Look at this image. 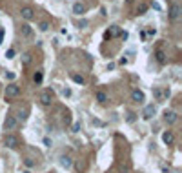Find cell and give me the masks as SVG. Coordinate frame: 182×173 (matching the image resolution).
<instances>
[{
	"label": "cell",
	"instance_id": "cell-3",
	"mask_svg": "<svg viewBox=\"0 0 182 173\" xmlns=\"http://www.w3.org/2000/svg\"><path fill=\"white\" fill-rule=\"evenodd\" d=\"M153 95H155V99L157 102H164L168 97H169V89H162V88H155L153 89Z\"/></svg>",
	"mask_w": 182,
	"mask_h": 173
},
{
	"label": "cell",
	"instance_id": "cell-2",
	"mask_svg": "<svg viewBox=\"0 0 182 173\" xmlns=\"http://www.w3.org/2000/svg\"><path fill=\"white\" fill-rule=\"evenodd\" d=\"M20 95V88L17 84H7L6 86V99H15Z\"/></svg>",
	"mask_w": 182,
	"mask_h": 173
},
{
	"label": "cell",
	"instance_id": "cell-29",
	"mask_svg": "<svg viewBox=\"0 0 182 173\" xmlns=\"http://www.w3.org/2000/svg\"><path fill=\"white\" fill-rule=\"evenodd\" d=\"M86 26H88V20H80L78 22V27H86Z\"/></svg>",
	"mask_w": 182,
	"mask_h": 173
},
{
	"label": "cell",
	"instance_id": "cell-20",
	"mask_svg": "<svg viewBox=\"0 0 182 173\" xmlns=\"http://www.w3.org/2000/svg\"><path fill=\"white\" fill-rule=\"evenodd\" d=\"M22 64H24V66H29V64H31V53H24V55H22Z\"/></svg>",
	"mask_w": 182,
	"mask_h": 173
},
{
	"label": "cell",
	"instance_id": "cell-10",
	"mask_svg": "<svg viewBox=\"0 0 182 173\" xmlns=\"http://www.w3.org/2000/svg\"><path fill=\"white\" fill-rule=\"evenodd\" d=\"M117 35H120L119 26H111V27H109V29L104 33V38H113V37H117Z\"/></svg>",
	"mask_w": 182,
	"mask_h": 173
},
{
	"label": "cell",
	"instance_id": "cell-13",
	"mask_svg": "<svg viewBox=\"0 0 182 173\" xmlns=\"http://www.w3.org/2000/svg\"><path fill=\"white\" fill-rule=\"evenodd\" d=\"M73 13H75V15H78V17H80V15H84V13H86V6H84V4H80V2L73 4Z\"/></svg>",
	"mask_w": 182,
	"mask_h": 173
},
{
	"label": "cell",
	"instance_id": "cell-4",
	"mask_svg": "<svg viewBox=\"0 0 182 173\" xmlns=\"http://www.w3.org/2000/svg\"><path fill=\"white\" fill-rule=\"evenodd\" d=\"M17 126H18L17 117H15V115H7L6 120H4V128H6V129H15Z\"/></svg>",
	"mask_w": 182,
	"mask_h": 173
},
{
	"label": "cell",
	"instance_id": "cell-21",
	"mask_svg": "<svg viewBox=\"0 0 182 173\" xmlns=\"http://www.w3.org/2000/svg\"><path fill=\"white\" fill-rule=\"evenodd\" d=\"M146 11H147V6H146V4H140V6H138V9H137L138 15H144Z\"/></svg>",
	"mask_w": 182,
	"mask_h": 173
},
{
	"label": "cell",
	"instance_id": "cell-33",
	"mask_svg": "<svg viewBox=\"0 0 182 173\" xmlns=\"http://www.w3.org/2000/svg\"><path fill=\"white\" fill-rule=\"evenodd\" d=\"M24 173H31V171H24Z\"/></svg>",
	"mask_w": 182,
	"mask_h": 173
},
{
	"label": "cell",
	"instance_id": "cell-8",
	"mask_svg": "<svg viewBox=\"0 0 182 173\" xmlns=\"http://www.w3.org/2000/svg\"><path fill=\"white\" fill-rule=\"evenodd\" d=\"M155 106L153 104H147L146 107H144V111H142V117H144V120H149V118H151L153 115H155Z\"/></svg>",
	"mask_w": 182,
	"mask_h": 173
},
{
	"label": "cell",
	"instance_id": "cell-9",
	"mask_svg": "<svg viewBox=\"0 0 182 173\" xmlns=\"http://www.w3.org/2000/svg\"><path fill=\"white\" fill-rule=\"evenodd\" d=\"M180 17V6L178 4H171V7H169V18L171 20H177Z\"/></svg>",
	"mask_w": 182,
	"mask_h": 173
},
{
	"label": "cell",
	"instance_id": "cell-19",
	"mask_svg": "<svg viewBox=\"0 0 182 173\" xmlns=\"http://www.w3.org/2000/svg\"><path fill=\"white\" fill-rule=\"evenodd\" d=\"M97 100H99L100 104H104L106 100H108V95H106L104 91H99V93H97Z\"/></svg>",
	"mask_w": 182,
	"mask_h": 173
},
{
	"label": "cell",
	"instance_id": "cell-16",
	"mask_svg": "<svg viewBox=\"0 0 182 173\" xmlns=\"http://www.w3.org/2000/svg\"><path fill=\"white\" fill-rule=\"evenodd\" d=\"M155 57H157V62H158V64H166V53H164L162 49H158V51L155 53Z\"/></svg>",
	"mask_w": 182,
	"mask_h": 173
},
{
	"label": "cell",
	"instance_id": "cell-31",
	"mask_svg": "<svg viewBox=\"0 0 182 173\" xmlns=\"http://www.w3.org/2000/svg\"><path fill=\"white\" fill-rule=\"evenodd\" d=\"M44 144H46V146H51V144H53V140H51V138H47V137H46V138H44Z\"/></svg>",
	"mask_w": 182,
	"mask_h": 173
},
{
	"label": "cell",
	"instance_id": "cell-7",
	"mask_svg": "<svg viewBox=\"0 0 182 173\" xmlns=\"http://www.w3.org/2000/svg\"><path fill=\"white\" fill-rule=\"evenodd\" d=\"M4 142H6V146H7V148H17V146H18V137L9 133V135H6Z\"/></svg>",
	"mask_w": 182,
	"mask_h": 173
},
{
	"label": "cell",
	"instance_id": "cell-32",
	"mask_svg": "<svg viewBox=\"0 0 182 173\" xmlns=\"http://www.w3.org/2000/svg\"><path fill=\"white\" fill-rule=\"evenodd\" d=\"M126 2H127V4H131V2H133V0H126Z\"/></svg>",
	"mask_w": 182,
	"mask_h": 173
},
{
	"label": "cell",
	"instance_id": "cell-1",
	"mask_svg": "<svg viewBox=\"0 0 182 173\" xmlns=\"http://www.w3.org/2000/svg\"><path fill=\"white\" fill-rule=\"evenodd\" d=\"M38 99H40V104H42V106H51V104H53V91H51V89L42 91Z\"/></svg>",
	"mask_w": 182,
	"mask_h": 173
},
{
	"label": "cell",
	"instance_id": "cell-15",
	"mask_svg": "<svg viewBox=\"0 0 182 173\" xmlns=\"http://www.w3.org/2000/svg\"><path fill=\"white\" fill-rule=\"evenodd\" d=\"M162 140H164V144H173V142H175V135H173V131H166V133L162 135Z\"/></svg>",
	"mask_w": 182,
	"mask_h": 173
},
{
	"label": "cell",
	"instance_id": "cell-27",
	"mask_svg": "<svg viewBox=\"0 0 182 173\" xmlns=\"http://www.w3.org/2000/svg\"><path fill=\"white\" fill-rule=\"evenodd\" d=\"M26 166H35V160H31V159H26Z\"/></svg>",
	"mask_w": 182,
	"mask_h": 173
},
{
	"label": "cell",
	"instance_id": "cell-11",
	"mask_svg": "<svg viewBox=\"0 0 182 173\" xmlns=\"http://www.w3.org/2000/svg\"><path fill=\"white\" fill-rule=\"evenodd\" d=\"M20 35H22L24 38L33 37V29H31V26L29 24H22V27H20Z\"/></svg>",
	"mask_w": 182,
	"mask_h": 173
},
{
	"label": "cell",
	"instance_id": "cell-30",
	"mask_svg": "<svg viewBox=\"0 0 182 173\" xmlns=\"http://www.w3.org/2000/svg\"><path fill=\"white\" fill-rule=\"evenodd\" d=\"M4 42V27H0V44Z\"/></svg>",
	"mask_w": 182,
	"mask_h": 173
},
{
	"label": "cell",
	"instance_id": "cell-18",
	"mask_svg": "<svg viewBox=\"0 0 182 173\" xmlns=\"http://www.w3.org/2000/svg\"><path fill=\"white\" fill-rule=\"evenodd\" d=\"M33 80H35V84H40L42 80H44V73H42V71H37V73L33 75Z\"/></svg>",
	"mask_w": 182,
	"mask_h": 173
},
{
	"label": "cell",
	"instance_id": "cell-26",
	"mask_svg": "<svg viewBox=\"0 0 182 173\" xmlns=\"http://www.w3.org/2000/svg\"><path fill=\"white\" fill-rule=\"evenodd\" d=\"M75 166H77V169H78V171H82V169L86 168V164H84V162H80V160H78V162H77V164H75Z\"/></svg>",
	"mask_w": 182,
	"mask_h": 173
},
{
	"label": "cell",
	"instance_id": "cell-12",
	"mask_svg": "<svg viewBox=\"0 0 182 173\" xmlns=\"http://www.w3.org/2000/svg\"><path fill=\"white\" fill-rule=\"evenodd\" d=\"M20 15H22V18L24 20H33V17H35V11L31 7H22V11H20Z\"/></svg>",
	"mask_w": 182,
	"mask_h": 173
},
{
	"label": "cell",
	"instance_id": "cell-34",
	"mask_svg": "<svg viewBox=\"0 0 182 173\" xmlns=\"http://www.w3.org/2000/svg\"><path fill=\"white\" fill-rule=\"evenodd\" d=\"M120 173H127V171H120Z\"/></svg>",
	"mask_w": 182,
	"mask_h": 173
},
{
	"label": "cell",
	"instance_id": "cell-14",
	"mask_svg": "<svg viewBox=\"0 0 182 173\" xmlns=\"http://www.w3.org/2000/svg\"><path fill=\"white\" fill-rule=\"evenodd\" d=\"M71 164H73V160H71L69 155H62L60 157V166L62 168H71Z\"/></svg>",
	"mask_w": 182,
	"mask_h": 173
},
{
	"label": "cell",
	"instance_id": "cell-23",
	"mask_svg": "<svg viewBox=\"0 0 182 173\" xmlns=\"http://www.w3.org/2000/svg\"><path fill=\"white\" fill-rule=\"evenodd\" d=\"M38 29H40V31H47V29H49V22H40Z\"/></svg>",
	"mask_w": 182,
	"mask_h": 173
},
{
	"label": "cell",
	"instance_id": "cell-28",
	"mask_svg": "<svg viewBox=\"0 0 182 173\" xmlns=\"http://www.w3.org/2000/svg\"><path fill=\"white\" fill-rule=\"evenodd\" d=\"M62 95H64V97H69V95H71V89H68V88L62 89Z\"/></svg>",
	"mask_w": 182,
	"mask_h": 173
},
{
	"label": "cell",
	"instance_id": "cell-24",
	"mask_svg": "<svg viewBox=\"0 0 182 173\" xmlns=\"http://www.w3.org/2000/svg\"><path fill=\"white\" fill-rule=\"evenodd\" d=\"M71 131H73V133H78V131H80V124H78V122H75V124H73V128H71Z\"/></svg>",
	"mask_w": 182,
	"mask_h": 173
},
{
	"label": "cell",
	"instance_id": "cell-25",
	"mask_svg": "<svg viewBox=\"0 0 182 173\" xmlns=\"http://www.w3.org/2000/svg\"><path fill=\"white\" fill-rule=\"evenodd\" d=\"M6 57H7V58H13V57H15V49H7V51H6Z\"/></svg>",
	"mask_w": 182,
	"mask_h": 173
},
{
	"label": "cell",
	"instance_id": "cell-6",
	"mask_svg": "<svg viewBox=\"0 0 182 173\" xmlns=\"http://www.w3.org/2000/svg\"><path fill=\"white\" fill-rule=\"evenodd\" d=\"M164 120L168 122V124H175L177 120H178V115L173 111V110H169V111H164Z\"/></svg>",
	"mask_w": 182,
	"mask_h": 173
},
{
	"label": "cell",
	"instance_id": "cell-22",
	"mask_svg": "<svg viewBox=\"0 0 182 173\" xmlns=\"http://www.w3.org/2000/svg\"><path fill=\"white\" fill-rule=\"evenodd\" d=\"M18 118H20V120H26V118H27V110H20L18 111Z\"/></svg>",
	"mask_w": 182,
	"mask_h": 173
},
{
	"label": "cell",
	"instance_id": "cell-5",
	"mask_svg": "<svg viewBox=\"0 0 182 173\" xmlns=\"http://www.w3.org/2000/svg\"><path fill=\"white\" fill-rule=\"evenodd\" d=\"M131 100L137 102V104H142V102L146 100L144 91H140V89H133V91H131Z\"/></svg>",
	"mask_w": 182,
	"mask_h": 173
},
{
	"label": "cell",
	"instance_id": "cell-17",
	"mask_svg": "<svg viewBox=\"0 0 182 173\" xmlns=\"http://www.w3.org/2000/svg\"><path fill=\"white\" fill-rule=\"evenodd\" d=\"M71 79H73V82H77V84H80V86L86 84V79L82 77V75H71Z\"/></svg>",
	"mask_w": 182,
	"mask_h": 173
}]
</instances>
